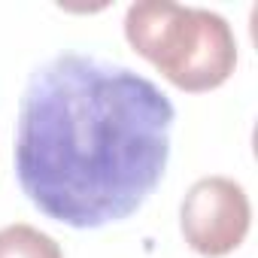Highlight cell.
Returning <instances> with one entry per match:
<instances>
[{
    "mask_svg": "<svg viewBox=\"0 0 258 258\" xmlns=\"http://www.w3.org/2000/svg\"><path fill=\"white\" fill-rule=\"evenodd\" d=\"M173 118L170 97L152 79L64 52L22 94L19 185L40 213L70 228L121 222L161 182Z\"/></svg>",
    "mask_w": 258,
    "mask_h": 258,
    "instance_id": "6da1fadb",
    "label": "cell"
},
{
    "mask_svg": "<svg viewBox=\"0 0 258 258\" xmlns=\"http://www.w3.org/2000/svg\"><path fill=\"white\" fill-rule=\"evenodd\" d=\"M124 37L152 67L182 91H210L231 79L237 40L231 25L210 10L173 0H140L127 7Z\"/></svg>",
    "mask_w": 258,
    "mask_h": 258,
    "instance_id": "7a4b0ae2",
    "label": "cell"
},
{
    "mask_svg": "<svg viewBox=\"0 0 258 258\" xmlns=\"http://www.w3.org/2000/svg\"><path fill=\"white\" fill-rule=\"evenodd\" d=\"M249 222V198L243 185L231 176L198 179L179 207V228L185 243L207 258H222L234 252L246 240Z\"/></svg>",
    "mask_w": 258,
    "mask_h": 258,
    "instance_id": "3957f363",
    "label": "cell"
},
{
    "mask_svg": "<svg viewBox=\"0 0 258 258\" xmlns=\"http://www.w3.org/2000/svg\"><path fill=\"white\" fill-rule=\"evenodd\" d=\"M0 258H64V252L49 234L19 222L0 228Z\"/></svg>",
    "mask_w": 258,
    "mask_h": 258,
    "instance_id": "277c9868",
    "label": "cell"
}]
</instances>
